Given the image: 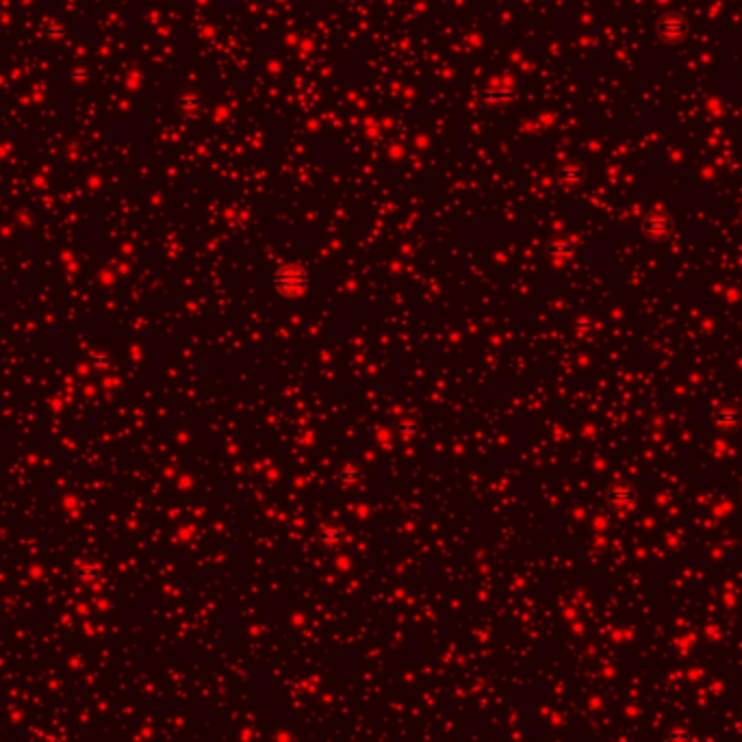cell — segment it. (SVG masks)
Returning a JSON list of instances; mask_svg holds the SVG:
<instances>
[{"mask_svg": "<svg viewBox=\"0 0 742 742\" xmlns=\"http://www.w3.org/2000/svg\"><path fill=\"white\" fill-rule=\"evenodd\" d=\"M645 228H647L649 237L664 239V237L670 232V220H668V215H664V213H653V215H649Z\"/></svg>", "mask_w": 742, "mask_h": 742, "instance_id": "3957f363", "label": "cell"}, {"mask_svg": "<svg viewBox=\"0 0 742 742\" xmlns=\"http://www.w3.org/2000/svg\"><path fill=\"white\" fill-rule=\"evenodd\" d=\"M738 421H740V415H738L736 408H723L716 415V423H719V426H723V428H733Z\"/></svg>", "mask_w": 742, "mask_h": 742, "instance_id": "277c9868", "label": "cell"}, {"mask_svg": "<svg viewBox=\"0 0 742 742\" xmlns=\"http://www.w3.org/2000/svg\"><path fill=\"white\" fill-rule=\"evenodd\" d=\"M610 502L617 506V508H629L634 502H636V495H634V488L625 482H617L612 488H610Z\"/></svg>", "mask_w": 742, "mask_h": 742, "instance_id": "7a4b0ae2", "label": "cell"}, {"mask_svg": "<svg viewBox=\"0 0 742 742\" xmlns=\"http://www.w3.org/2000/svg\"><path fill=\"white\" fill-rule=\"evenodd\" d=\"M308 280V271L302 265H287L276 271L274 285L282 296H298L306 289Z\"/></svg>", "mask_w": 742, "mask_h": 742, "instance_id": "6da1fadb", "label": "cell"}]
</instances>
